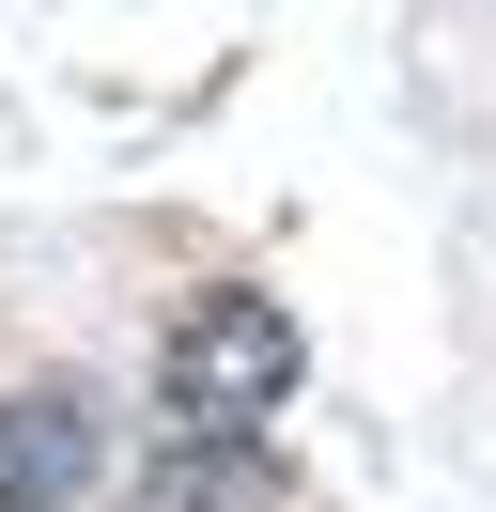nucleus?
Returning <instances> with one entry per match:
<instances>
[{
	"label": "nucleus",
	"mask_w": 496,
	"mask_h": 512,
	"mask_svg": "<svg viewBox=\"0 0 496 512\" xmlns=\"http://www.w3.org/2000/svg\"><path fill=\"white\" fill-rule=\"evenodd\" d=\"M124 512H279V450L264 435H155Z\"/></svg>",
	"instance_id": "obj_3"
},
{
	"label": "nucleus",
	"mask_w": 496,
	"mask_h": 512,
	"mask_svg": "<svg viewBox=\"0 0 496 512\" xmlns=\"http://www.w3.org/2000/svg\"><path fill=\"white\" fill-rule=\"evenodd\" d=\"M93 450H109L93 388L31 373L16 404H0V512H62V497H93Z\"/></svg>",
	"instance_id": "obj_2"
},
{
	"label": "nucleus",
	"mask_w": 496,
	"mask_h": 512,
	"mask_svg": "<svg viewBox=\"0 0 496 512\" xmlns=\"http://www.w3.org/2000/svg\"><path fill=\"white\" fill-rule=\"evenodd\" d=\"M279 404H295V311H264L248 280L202 295L155 357V435H279Z\"/></svg>",
	"instance_id": "obj_1"
}]
</instances>
